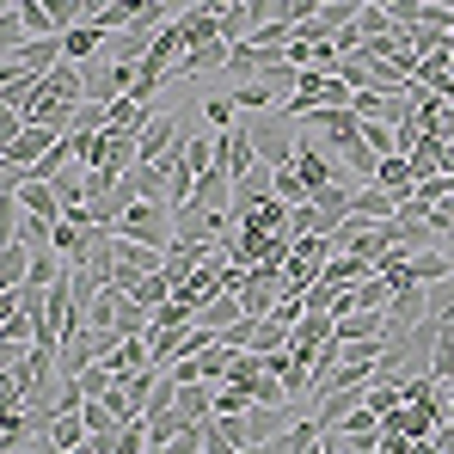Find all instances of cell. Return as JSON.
Returning a JSON list of instances; mask_svg holds the SVG:
<instances>
[{
	"label": "cell",
	"instance_id": "23",
	"mask_svg": "<svg viewBox=\"0 0 454 454\" xmlns=\"http://www.w3.org/2000/svg\"><path fill=\"white\" fill-rule=\"evenodd\" d=\"M43 436H50V442H56V449H68V454H74L80 442H86V436H92V430H86V418H80V411H56V418H50V430H43Z\"/></svg>",
	"mask_w": 454,
	"mask_h": 454
},
{
	"label": "cell",
	"instance_id": "11",
	"mask_svg": "<svg viewBox=\"0 0 454 454\" xmlns=\"http://www.w3.org/2000/svg\"><path fill=\"white\" fill-rule=\"evenodd\" d=\"M56 142H62V129H43V123H25V129H19V136L6 142V166H25V172H31V166H37L43 153L56 148Z\"/></svg>",
	"mask_w": 454,
	"mask_h": 454
},
{
	"label": "cell",
	"instance_id": "19",
	"mask_svg": "<svg viewBox=\"0 0 454 454\" xmlns=\"http://www.w3.org/2000/svg\"><path fill=\"white\" fill-rule=\"evenodd\" d=\"M172 25H178V37H184L191 50H203V43H215V37H222V19H215L209 6H191V12H184V19H172Z\"/></svg>",
	"mask_w": 454,
	"mask_h": 454
},
{
	"label": "cell",
	"instance_id": "5",
	"mask_svg": "<svg viewBox=\"0 0 454 454\" xmlns=\"http://www.w3.org/2000/svg\"><path fill=\"white\" fill-rule=\"evenodd\" d=\"M277 62H289V56L283 50H264V43H233V56H227V68H222V92L246 86V80H264Z\"/></svg>",
	"mask_w": 454,
	"mask_h": 454
},
{
	"label": "cell",
	"instance_id": "20",
	"mask_svg": "<svg viewBox=\"0 0 454 454\" xmlns=\"http://www.w3.org/2000/svg\"><path fill=\"white\" fill-rule=\"evenodd\" d=\"M19 209H31V215H43V222H62V197H56V184H43V178H25V184H19Z\"/></svg>",
	"mask_w": 454,
	"mask_h": 454
},
{
	"label": "cell",
	"instance_id": "6",
	"mask_svg": "<svg viewBox=\"0 0 454 454\" xmlns=\"http://www.w3.org/2000/svg\"><path fill=\"white\" fill-rule=\"evenodd\" d=\"M289 295V283H283V264H252L246 270V289H239V301H246V313H270V307Z\"/></svg>",
	"mask_w": 454,
	"mask_h": 454
},
{
	"label": "cell",
	"instance_id": "37",
	"mask_svg": "<svg viewBox=\"0 0 454 454\" xmlns=\"http://www.w3.org/2000/svg\"><path fill=\"white\" fill-rule=\"evenodd\" d=\"M430 442H436V449H442V454H454V424H442V430H436Z\"/></svg>",
	"mask_w": 454,
	"mask_h": 454
},
{
	"label": "cell",
	"instance_id": "22",
	"mask_svg": "<svg viewBox=\"0 0 454 454\" xmlns=\"http://www.w3.org/2000/svg\"><path fill=\"white\" fill-rule=\"evenodd\" d=\"M117 289H123L129 301H142L148 313H153L160 301H172V283H166V270H153V277H129V283H117Z\"/></svg>",
	"mask_w": 454,
	"mask_h": 454
},
{
	"label": "cell",
	"instance_id": "16",
	"mask_svg": "<svg viewBox=\"0 0 454 454\" xmlns=\"http://www.w3.org/2000/svg\"><path fill=\"white\" fill-rule=\"evenodd\" d=\"M227 56H233V43H227V37H215V43L191 50V56L178 62V74H172V80H209V74H222V68H227Z\"/></svg>",
	"mask_w": 454,
	"mask_h": 454
},
{
	"label": "cell",
	"instance_id": "10",
	"mask_svg": "<svg viewBox=\"0 0 454 454\" xmlns=\"http://www.w3.org/2000/svg\"><path fill=\"white\" fill-rule=\"evenodd\" d=\"M289 430V405H252V411H239V436H246V449H264L270 436H283Z\"/></svg>",
	"mask_w": 454,
	"mask_h": 454
},
{
	"label": "cell",
	"instance_id": "3",
	"mask_svg": "<svg viewBox=\"0 0 454 454\" xmlns=\"http://www.w3.org/2000/svg\"><path fill=\"white\" fill-rule=\"evenodd\" d=\"M301 123L325 142V153H338V160H350V153L363 148V117H356L350 105H319V111H307Z\"/></svg>",
	"mask_w": 454,
	"mask_h": 454
},
{
	"label": "cell",
	"instance_id": "18",
	"mask_svg": "<svg viewBox=\"0 0 454 454\" xmlns=\"http://www.w3.org/2000/svg\"><path fill=\"white\" fill-rule=\"evenodd\" d=\"M25 283H31V246L25 239H6L0 246V295H12Z\"/></svg>",
	"mask_w": 454,
	"mask_h": 454
},
{
	"label": "cell",
	"instance_id": "31",
	"mask_svg": "<svg viewBox=\"0 0 454 454\" xmlns=\"http://www.w3.org/2000/svg\"><path fill=\"white\" fill-rule=\"evenodd\" d=\"M277 197H283L289 209H301V203H313V197H307V184H301V172H295V166H277Z\"/></svg>",
	"mask_w": 454,
	"mask_h": 454
},
{
	"label": "cell",
	"instance_id": "15",
	"mask_svg": "<svg viewBox=\"0 0 454 454\" xmlns=\"http://www.w3.org/2000/svg\"><path fill=\"white\" fill-rule=\"evenodd\" d=\"M405 203L393 197V191H380V184H356V197H350V222H393Z\"/></svg>",
	"mask_w": 454,
	"mask_h": 454
},
{
	"label": "cell",
	"instance_id": "7",
	"mask_svg": "<svg viewBox=\"0 0 454 454\" xmlns=\"http://www.w3.org/2000/svg\"><path fill=\"white\" fill-rule=\"evenodd\" d=\"M62 62H68L62 37H31L25 50H12V56H6V68H19V74H56Z\"/></svg>",
	"mask_w": 454,
	"mask_h": 454
},
{
	"label": "cell",
	"instance_id": "34",
	"mask_svg": "<svg viewBox=\"0 0 454 454\" xmlns=\"http://www.w3.org/2000/svg\"><path fill=\"white\" fill-rule=\"evenodd\" d=\"M258 375H264V356H258V350H239V356H233V369H227L233 387H252Z\"/></svg>",
	"mask_w": 454,
	"mask_h": 454
},
{
	"label": "cell",
	"instance_id": "32",
	"mask_svg": "<svg viewBox=\"0 0 454 454\" xmlns=\"http://www.w3.org/2000/svg\"><path fill=\"white\" fill-rule=\"evenodd\" d=\"M209 344H215V332H209V325H191V332L172 344V363H184V356H203Z\"/></svg>",
	"mask_w": 454,
	"mask_h": 454
},
{
	"label": "cell",
	"instance_id": "29",
	"mask_svg": "<svg viewBox=\"0 0 454 454\" xmlns=\"http://www.w3.org/2000/svg\"><path fill=\"white\" fill-rule=\"evenodd\" d=\"M0 43H6V56L31 43V31H25V19H19V6H12V0H6V12H0Z\"/></svg>",
	"mask_w": 454,
	"mask_h": 454
},
{
	"label": "cell",
	"instance_id": "1",
	"mask_svg": "<svg viewBox=\"0 0 454 454\" xmlns=\"http://www.w3.org/2000/svg\"><path fill=\"white\" fill-rule=\"evenodd\" d=\"M80 105H86V68H80V62H62L56 74H43L31 111H25V123H43V129H62V136H68Z\"/></svg>",
	"mask_w": 454,
	"mask_h": 454
},
{
	"label": "cell",
	"instance_id": "9",
	"mask_svg": "<svg viewBox=\"0 0 454 454\" xmlns=\"http://www.w3.org/2000/svg\"><path fill=\"white\" fill-rule=\"evenodd\" d=\"M215 418V380H178V424L203 430Z\"/></svg>",
	"mask_w": 454,
	"mask_h": 454
},
{
	"label": "cell",
	"instance_id": "35",
	"mask_svg": "<svg viewBox=\"0 0 454 454\" xmlns=\"http://www.w3.org/2000/svg\"><path fill=\"white\" fill-rule=\"evenodd\" d=\"M43 12H50L56 31H74L80 25V0H43Z\"/></svg>",
	"mask_w": 454,
	"mask_h": 454
},
{
	"label": "cell",
	"instance_id": "17",
	"mask_svg": "<svg viewBox=\"0 0 454 454\" xmlns=\"http://www.w3.org/2000/svg\"><path fill=\"white\" fill-rule=\"evenodd\" d=\"M369 184H380V191H393V197L405 203V197L418 191V166H411V153H387V160H380V172L369 178Z\"/></svg>",
	"mask_w": 454,
	"mask_h": 454
},
{
	"label": "cell",
	"instance_id": "36",
	"mask_svg": "<svg viewBox=\"0 0 454 454\" xmlns=\"http://www.w3.org/2000/svg\"><path fill=\"white\" fill-rule=\"evenodd\" d=\"M319 6H325V0H283L277 19H283V25H307V19H319Z\"/></svg>",
	"mask_w": 454,
	"mask_h": 454
},
{
	"label": "cell",
	"instance_id": "2",
	"mask_svg": "<svg viewBox=\"0 0 454 454\" xmlns=\"http://www.w3.org/2000/svg\"><path fill=\"white\" fill-rule=\"evenodd\" d=\"M117 233L136 239V246H160V252H172V246H178V209L160 203V197H142V203H129V215L117 222Z\"/></svg>",
	"mask_w": 454,
	"mask_h": 454
},
{
	"label": "cell",
	"instance_id": "27",
	"mask_svg": "<svg viewBox=\"0 0 454 454\" xmlns=\"http://www.w3.org/2000/svg\"><path fill=\"white\" fill-rule=\"evenodd\" d=\"M252 31H258V19H252L246 0H239L233 12H222V37H227V43H252Z\"/></svg>",
	"mask_w": 454,
	"mask_h": 454
},
{
	"label": "cell",
	"instance_id": "4",
	"mask_svg": "<svg viewBox=\"0 0 454 454\" xmlns=\"http://www.w3.org/2000/svg\"><path fill=\"white\" fill-rule=\"evenodd\" d=\"M191 136H197V129H191L184 117H148V129H142L136 153H142V166H153V160H184Z\"/></svg>",
	"mask_w": 454,
	"mask_h": 454
},
{
	"label": "cell",
	"instance_id": "14",
	"mask_svg": "<svg viewBox=\"0 0 454 454\" xmlns=\"http://www.w3.org/2000/svg\"><path fill=\"white\" fill-rule=\"evenodd\" d=\"M338 338L344 344H387L393 338V319L387 313H338Z\"/></svg>",
	"mask_w": 454,
	"mask_h": 454
},
{
	"label": "cell",
	"instance_id": "25",
	"mask_svg": "<svg viewBox=\"0 0 454 454\" xmlns=\"http://www.w3.org/2000/svg\"><path fill=\"white\" fill-rule=\"evenodd\" d=\"M117 313H123V289L111 283V289H105L98 301L86 307V325H98V332H117Z\"/></svg>",
	"mask_w": 454,
	"mask_h": 454
},
{
	"label": "cell",
	"instance_id": "21",
	"mask_svg": "<svg viewBox=\"0 0 454 454\" xmlns=\"http://www.w3.org/2000/svg\"><path fill=\"white\" fill-rule=\"evenodd\" d=\"M239 319H246V301H239V295H215V301L197 307V325H209L215 338H222L227 325H239Z\"/></svg>",
	"mask_w": 454,
	"mask_h": 454
},
{
	"label": "cell",
	"instance_id": "38",
	"mask_svg": "<svg viewBox=\"0 0 454 454\" xmlns=\"http://www.w3.org/2000/svg\"><path fill=\"white\" fill-rule=\"evenodd\" d=\"M136 6H148V0H136Z\"/></svg>",
	"mask_w": 454,
	"mask_h": 454
},
{
	"label": "cell",
	"instance_id": "8",
	"mask_svg": "<svg viewBox=\"0 0 454 454\" xmlns=\"http://www.w3.org/2000/svg\"><path fill=\"white\" fill-rule=\"evenodd\" d=\"M270 197H277V166H258V172H246V178L233 184V209H227V215L246 222V215H252L258 203H270Z\"/></svg>",
	"mask_w": 454,
	"mask_h": 454
},
{
	"label": "cell",
	"instance_id": "13",
	"mask_svg": "<svg viewBox=\"0 0 454 454\" xmlns=\"http://www.w3.org/2000/svg\"><path fill=\"white\" fill-rule=\"evenodd\" d=\"M222 166H227V178L239 184L246 172H258L264 160H258V142H252V129H227L222 136Z\"/></svg>",
	"mask_w": 454,
	"mask_h": 454
},
{
	"label": "cell",
	"instance_id": "28",
	"mask_svg": "<svg viewBox=\"0 0 454 454\" xmlns=\"http://www.w3.org/2000/svg\"><path fill=\"white\" fill-rule=\"evenodd\" d=\"M363 142L387 160V153H405V142H399V123H363Z\"/></svg>",
	"mask_w": 454,
	"mask_h": 454
},
{
	"label": "cell",
	"instance_id": "26",
	"mask_svg": "<svg viewBox=\"0 0 454 454\" xmlns=\"http://www.w3.org/2000/svg\"><path fill=\"white\" fill-rule=\"evenodd\" d=\"M258 399H252V387H233V380H222L215 387V418H239V411H252Z\"/></svg>",
	"mask_w": 454,
	"mask_h": 454
},
{
	"label": "cell",
	"instance_id": "24",
	"mask_svg": "<svg viewBox=\"0 0 454 454\" xmlns=\"http://www.w3.org/2000/svg\"><path fill=\"white\" fill-rule=\"evenodd\" d=\"M98 43H105L98 25H74V31H62V50H68V62H80V68L98 56Z\"/></svg>",
	"mask_w": 454,
	"mask_h": 454
},
{
	"label": "cell",
	"instance_id": "30",
	"mask_svg": "<svg viewBox=\"0 0 454 454\" xmlns=\"http://www.w3.org/2000/svg\"><path fill=\"white\" fill-rule=\"evenodd\" d=\"M233 111H239V105H233V92H209V98H203V117L215 123V136L233 129Z\"/></svg>",
	"mask_w": 454,
	"mask_h": 454
},
{
	"label": "cell",
	"instance_id": "39",
	"mask_svg": "<svg viewBox=\"0 0 454 454\" xmlns=\"http://www.w3.org/2000/svg\"><path fill=\"white\" fill-rule=\"evenodd\" d=\"M197 454H209V449H197Z\"/></svg>",
	"mask_w": 454,
	"mask_h": 454
},
{
	"label": "cell",
	"instance_id": "12",
	"mask_svg": "<svg viewBox=\"0 0 454 454\" xmlns=\"http://www.w3.org/2000/svg\"><path fill=\"white\" fill-rule=\"evenodd\" d=\"M252 142H258V160L264 166H295V148H301V136H289L283 123H252Z\"/></svg>",
	"mask_w": 454,
	"mask_h": 454
},
{
	"label": "cell",
	"instance_id": "33",
	"mask_svg": "<svg viewBox=\"0 0 454 454\" xmlns=\"http://www.w3.org/2000/svg\"><path fill=\"white\" fill-rule=\"evenodd\" d=\"M380 430H387V424H380L369 405H356V411H350V418L338 424V436H380Z\"/></svg>",
	"mask_w": 454,
	"mask_h": 454
}]
</instances>
